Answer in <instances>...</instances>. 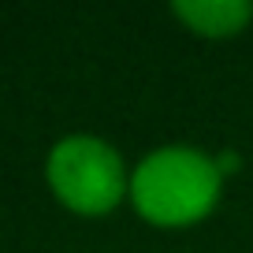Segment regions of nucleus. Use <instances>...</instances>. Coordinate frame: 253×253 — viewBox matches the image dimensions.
<instances>
[{
	"label": "nucleus",
	"instance_id": "nucleus-1",
	"mask_svg": "<svg viewBox=\"0 0 253 253\" xmlns=\"http://www.w3.org/2000/svg\"><path fill=\"white\" fill-rule=\"evenodd\" d=\"M223 194L216 157L198 145H160L130 171V205L153 227H190L212 216Z\"/></svg>",
	"mask_w": 253,
	"mask_h": 253
},
{
	"label": "nucleus",
	"instance_id": "nucleus-2",
	"mask_svg": "<svg viewBox=\"0 0 253 253\" xmlns=\"http://www.w3.org/2000/svg\"><path fill=\"white\" fill-rule=\"evenodd\" d=\"M45 179L52 198L75 216H108L130 194L126 160L97 134H67L48 149Z\"/></svg>",
	"mask_w": 253,
	"mask_h": 253
},
{
	"label": "nucleus",
	"instance_id": "nucleus-3",
	"mask_svg": "<svg viewBox=\"0 0 253 253\" xmlns=\"http://www.w3.org/2000/svg\"><path fill=\"white\" fill-rule=\"evenodd\" d=\"M171 15L198 38H235L253 23L250 0H175Z\"/></svg>",
	"mask_w": 253,
	"mask_h": 253
},
{
	"label": "nucleus",
	"instance_id": "nucleus-4",
	"mask_svg": "<svg viewBox=\"0 0 253 253\" xmlns=\"http://www.w3.org/2000/svg\"><path fill=\"white\" fill-rule=\"evenodd\" d=\"M216 164H220V171H223V179H227V171H235L242 160H238V153H220L216 157Z\"/></svg>",
	"mask_w": 253,
	"mask_h": 253
}]
</instances>
